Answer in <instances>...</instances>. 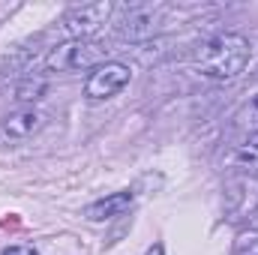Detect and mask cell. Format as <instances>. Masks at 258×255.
I'll return each mask as SVG.
<instances>
[{
    "label": "cell",
    "instance_id": "obj_1",
    "mask_svg": "<svg viewBox=\"0 0 258 255\" xmlns=\"http://www.w3.org/2000/svg\"><path fill=\"white\" fill-rule=\"evenodd\" d=\"M252 57V45L243 33H216L195 48L192 66L210 81H234Z\"/></svg>",
    "mask_w": 258,
    "mask_h": 255
},
{
    "label": "cell",
    "instance_id": "obj_2",
    "mask_svg": "<svg viewBox=\"0 0 258 255\" xmlns=\"http://www.w3.org/2000/svg\"><path fill=\"white\" fill-rule=\"evenodd\" d=\"M108 48L93 39H66L54 45L45 57L48 72H81V69H96L105 63Z\"/></svg>",
    "mask_w": 258,
    "mask_h": 255
},
{
    "label": "cell",
    "instance_id": "obj_3",
    "mask_svg": "<svg viewBox=\"0 0 258 255\" xmlns=\"http://www.w3.org/2000/svg\"><path fill=\"white\" fill-rule=\"evenodd\" d=\"M168 6L165 3H132L117 18V36L126 42H147L165 27Z\"/></svg>",
    "mask_w": 258,
    "mask_h": 255
},
{
    "label": "cell",
    "instance_id": "obj_4",
    "mask_svg": "<svg viewBox=\"0 0 258 255\" xmlns=\"http://www.w3.org/2000/svg\"><path fill=\"white\" fill-rule=\"evenodd\" d=\"M111 12H114V3H108V0L84 3V6L69 9L63 15V21H60L63 36L66 39H87V36H93V33L111 18Z\"/></svg>",
    "mask_w": 258,
    "mask_h": 255
},
{
    "label": "cell",
    "instance_id": "obj_5",
    "mask_svg": "<svg viewBox=\"0 0 258 255\" xmlns=\"http://www.w3.org/2000/svg\"><path fill=\"white\" fill-rule=\"evenodd\" d=\"M129 78H132V69H129L126 63H120V60H105L102 66H96V69L87 75V81H84V96L93 99V102L111 99V96H117V93L126 87Z\"/></svg>",
    "mask_w": 258,
    "mask_h": 255
},
{
    "label": "cell",
    "instance_id": "obj_6",
    "mask_svg": "<svg viewBox=\"0 0 258 255\" xmlns=\"http://www.w3.org/2000/svg\"><path fill=\"white\" fill-rule=\"evenodd\" d=\"M42 123H45V114L36 105H24V108H18L0 120V144H6V147L21 144V141L33 138L42 129Z\"/></svg>",
    "mask_w": 258,
    "mask_h": 255
},
{
    "label": "cell",
    "instance_id": "obj_7",
    "mask_svg": "<svg viewBox=\"0 0 258 255\" xmlns=\"http://www.w3.org/2000/svg\"><path fill=\"white\" fill-rule=\"evenodd\" d=\"M129 207H132V192L123 189V192H111V195H105V198L93 201V204L84 210V216H87L90 222H105V219L123 216Z\"/></svg>",
    "mask_w": 258,
    "mask_h": 255
},
{
    "label": "cell",
    "instance_id": "obj_8",
    "mask_svg": "<svg viewBox=\"0 0 258 255\" xmlns=\"http://www.w3.org/2000/svg\"><path fill=\"white\" fill-rule=\"evenodd\" d=\"M234 129L243 132L246 138L258 132V90L249 93V99L237 108V114H234Z\"/></svg>",
    "mask_w": 258,
    "mask_h": 255
},
{
    "label": "cell",
    "instance_id": "obj_9",
    "mask_svg": "<svg viewBox=\"0 0 258 255\" xmlns=\"http://www.w3.org/2000/svg\"><path fill=\"white\" fill-rule=\"evenodd\" d=\"M234 162H237V165H243V168H249V171H258V132H255V135H249V138L240 144V150H237Z\"/></svg>",
    "mask_w": 258,
    "mask_h": 255
},
{
    "label": "cell",
    "instance_id": "obj_10",
    "mask_svg": "<svg viewBox=\"0 0 258 255\" xmlns=\"http://www.w3.org/2000/svg\"><path fill=\"white\" fill-rule=\"evenodd\" d=\"M45 81L42 78H27V81H21L18 87H15V99L18 102H33V99H39L42 93H45Z\"/></svg>",
    "mask_w": 258,
    "mask_h": 255
},
{
    "label": "cell",
    "instance_id": "obj_11",
    "mask_svg": "<svg viewBox=\"0 0 258 255\" xmlns=\"http://www.w3.org/2000/svg\"><path fill=\"white\" fill-rule=\"evenodd\" d=\"M3 255H39L36 246H27V243H15V246H6Z\"/></svg>",
    "mask_w": 258,
    "mask_h": 255
},
{
    "label": "cell",
    "instance_id": "obj_12",
    "mask_svg": "<svg viewBox=\"0 0 258 255\" xmlns=\"http://www.w3.org/2000/svg\"><path fill=\"white\" fill-rule=\"evenodd\" d=\"M147 255H165V249H162V246H159V243H153V246H150V249H147Z\"/></svg>",
    "mask_w": 258,
    "mask_h": 255
},
{
    "label": "cell",
    "instance_id": "obj_13",
    "mask_svg": "<svg viewBox=\"0 0 258 255\" xmlns=\"http://www.w3.org/2000/svg\"><path fill=\"white\" fill-rule=\"evenodd\" d=\"M240 255H258V243H252L249 249H243V252H240Z\"/></svg>",
    "mask_w": 258,
    "mask_h": 255
}]
</instances>
